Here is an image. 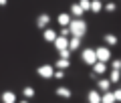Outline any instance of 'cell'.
I'll return each mask as SVG.
<instances>
[{
    "instance_id": "cell-29",
    "label": "cell",
    "mask_w": 121,
    "mask_h": 103,
    "mask_svg": "<svg viewBox=\"0 0 121 103\" xmlns=\"http://www.w3.org/2000/svg\"><path fill=\"white\" fill-rule=\"evenodd\" d=\"M8 4V0H0V6H6Z\"/></svg>"
},
{
    "instance_id": "cell-19",
    "label": "cell",
    "mask_w": 121,
    "mask_h": 103,
    "mask_svg": "<svg viewBox=\"0 0 121 103\" xmlns=\"http://www.w3.org/2000/svg\"><path fill=\"white\" fill-rule=\"evenodd\" d=\"M101 103H115V99H113V93H111V91L101 93Z\"/></svg>"
},
{
    "instance_id": "cell-20",
    "label": "cell",
    "mask_w": 121,
    "mask_h": 103,
    "mask_svg": "<svg viewBox=\"0 0 121 103\" xmlns=\"http://www.w3.org/2000/svg\"><path fill=\"white\" fill-rule=\"evenodd\" d=\"M107 73H109V83H111V85H115V83L117 81H119V71H107Z\"/></svg>"
},
{
    "instance_id": "cell-12",
    "label": "cell",
    "mask_w": 121,
    "mask_h": 103,
    "mask_svg": "<svg viewBox=\"0 0 121 103\" xmlns=\"http://www.w3.org/2000/svg\"><path fill=\"white\" fill-rule=\"evenodd\" d=\"M52 67H55L56 71H65V69L71 67V61H69V59H56V63L52 65Z\"/></svg>"
},
{
    "instance_id": "cell-9",
    "label": "cell",
    "mask_w": 121,
    "mask_h": 103,
    "mask_svg": "<svg viewBox=\"0 0 121 103\" xmlns=\"http://www.w3.org/2000/svg\"><path fill=\"white\" fill-rule=\"evenodd\" d=\"M0 101L2 103H16V93L14 91H4L0 95Z\"/></svg>"
},
{
    "instance_id": "cell-11",
    "label": "cell",
    "mask_w": 121,
    "mask_h": 103,
    "mask_svg": "<svg viewBox=\"0 0 121 103\" xmlns=\"http://www.w3.org/2000/svg\"><path fill=\"white\" fill-rule=\"evenodd\" d=\"M87 101L89 103H101V93L97 89H91L89 93H87Z\"/></svg>"
},
{
    "instance_id": "cell-7",
    "label": "cell",
    "mask_w": 121,
    "mask_h": 103,
    "mask_svg": "<svg viewBox=\"0 0 121 103\" xmlns=\"http://www.w3.org/2000/svg\"><path fill=\"white\" fill-rule=\"evenodd\" d=\"M97 91L99 93H105V91H111V83H109V79H97Z\"/></svg>"
},
{
    "instance_id": "cell-10",
    "label": "cell",
    "mask_w": 121,
    "mask_h": 103,
    "mask_svg": "<svg viewBox=\"0 0 121 103\" xmlns=\"http://www.w3.org/2000/svg\"><path fill=\"white\" fill-rule=\"evenodd\" d=\"M107 71H109L107 63H99V61H97V63L93 65V73H95V75H105Z\"/></svg>"
},
{
    "instance_id": "cell-18",
    "label": "cell",
    "mask_w": 121,
    "mask_h": 103,
    "mask_svg": "<svg viewBox=\"0 0 121 103\" xmlns=\"http://www.w3.org/2000/svg\"><path fill=\"white\" fill-rule=\"evenodd\" d=\"M91 12L93 14H99L101 10H103V2H101V0H91Z\"/></svg>"
},
{
    "instance_id": "cell-22",
    "label": "cell",
    "mask_w": 121,
    "mask_h": 103,
    "mask_svg": "<svg viewBox=\"0 0 121 103\" xmlns=\"http://www.w3.org/2000/svg\"><path fill=\"white\" fill-rule=\"evenodd\" d=\"M77 4L81 6V10H83V12H89V8H91V0H79Z\"/></svg>"
},
{
    "instance_id": "cell-27",
    "label": "cell",
    "mask_w": 121,
    "mask_h": 103,
    "mask_svg": "<svg viewBox=\"0 0 121 103\" xmlns=\"http://www.w3.org/2000/svg\"><path fill=\"white\" fill-rule=\"evenodd\" d=\"M59 36H65V39H69V36H71L69 28H67V26H63V28H60V34H59Z\"/></svg>"
},
{
    "instance_id": "cell-3",
    "label": "cell",
    "mask_w": 121,
    "mask_h": 103,
    "mask_svg": "<svg viewBox=\"0 0 121 103\" xmlns=\"http://www.w3.org/2000/svg\"><path fill=\"white\" fill-rule=\"evenodd\" d=\"M81 59H83V63L89 65V67H93V65L97 63V57H95V51H93V49H83Z\"/></svg>"
},
{
    "instance_id": "cell-13",
    "label": "cell",
    "mask_w": 121,
    "mask_h": 103,
    "mask_svg": "<svg viewBox=\"0 0 121 103\" xmlns=\"http://www.w3.org/2000/svg\"><path fill=\"white\" fill-rule=\"evenodd\" d=\"M69 14H71V18H83V10H81V6L79 4H71V10H69Z\"/></svg>"
},
{
    "instance_id": "cell-5",
    "label": "cell",
    "mask_w": 121,
    "mask_h": 103,
    "mask_svg": "<svg viewBox=\"0 0 121 103\" xmlns=\"http://www.w3.org/2000/svg\"><path fill=\"white\" fill-rule=\"evenodd\" d=\"M48 22H51V14H47V12L39 14V18H36V26H39L40 30L48 28Z\"/></svg>"
},
{
    "instance_id": "cell-26",
    "label": "cell",
    "mask_w": 121,
    "mask_h": 103,
    "mask_svg": "<svg viewBox=\"0 0 121 103\" xmlns=\"http://www.w3.org/2000/svg\"><path fill=\"white\" fill-rule=\"evenodd\" d=\"M111 93H113V99H115V103H119V101H121V89L117 87V89H113Z\"/></svg>"
},
{
    "instance_id": "cell-28",
    "label": "cell",
    "mask_w": 121,
    "mask_h": 103,
    "mask_svg": "<svg viewBox=\"0 0 121 103\" xmlns=\"http://www.w3.org/2000/svg\"><path fill=\"white\" fill-rule=\"evenodd\" d=\"M52 77H55V79H63V77H65V71H56V69H55Z\"/></svg>"
},
{
    "instance_id": "cell-24",
    "label": "cell",
    "mask_w": 121,
    "mask_h": 103,
    "mask_svg": "<svg viewBox=\"0 0 121 103\" xmlns=\"http://www.w3.org/2000/svg\"><path fill=\"white\" fill-rule=\"evenodd\" d=\"M71 55H73V53H71L69 49H63V51H59V59H71Z\"/></svg>"
},
{
    "instance_id": "cell-31",
    "label": "cell",
    "mask_w": 121,
    "mask_h": 103,
    "mask_svg": "<svg viewBox=\"0 0 121 103\" xmlns=\"http://www.w3.org/2000/svg\"><path fill=\"white\" fill-rule=\"evenodd\" d=\"M101 2H103V0H101Z\"/></svg>"
},
{
    "instance_id": "cell-25",
    "label": "cell",
    "mask_w": 121,
    "mask_h": 103,
    "mask_svg": "<svg viewBox=\"0 0 121 103\" xmlns=\"http://www.w3.org/2000/svg\"><path fill=\"white\" fill-rule=\"evenodd\" d=\"M121 69V61L119 59H113L111 61V69H109V71H119Z\"/></svg>"
},
{
    "instance_id": "cell-8",
    "label": "cell",
    "mask_w": 121,
    "mask_h": 103,
    "mask_svg": "<svg viewBox=\"0 0 121 103\" xmlns=\"http://www.w3.org/2000/svg\"><path fill=\"white\" fill-rule=\"evenodd\" d=\"M67 43H69V39H65V36H59V34H56V39L52 40V45H55L56 53L63 51V49H67Z\"/></svg>"
},
{
    "instance_id": "cell-4",
    "label": "cell",
    "mask_w": 121,
    "mask_h": 103,
    "mask_svg": "<svg viewBox=\"0 0 121 103\" xmlns=\"http://www.w3.org/2000/svg\"><path fill=\"white\" fill-rule=\"evenodd\" d=\"M52 73H55V67H52V65H40V67L36 69V75H39L40 79H51Z\"/></svg>"
},
{
    "instance_id": "cell-14",
    "label": "cell",
    "mask_w": 121,
    "mask_h": 103,
    "mask_svg": "<svg viewBox=\"0 0 121 103\" xmlns=\"http://www.w3.org/2000/svg\"><path fill=\"white\" fill-rule=\"evenodd\" d=\"M103 40H105V47H115V45H117V36L113 32H105Z\"/></svg>"
},
{
    "instance_id": "cell-17",
    "label": "cell",
    "mask_w": 121,
    "mask_h": 103,
    "mask_svg": "<svg viewBox=\"0 0 121 103\" xmlns=\"http://www.w3.org/2000/svg\"><path fill=\"white\" fill-rule=\"evenodd\" d=\"M43 39L47 40V43H52V40L56 39V30H52V28H44V30H43Z\"/></svg>"
},
{
    "instance_id": "cell-2",
    "label": "cell",
    "mask_w": 121,
    "mask_h": 103,
    "mask_svg": "<svg viewBox=\"0 0 121 103\" xmlns=\"http://www.w3.org/2000/svg\"><path fill=\"white\" fill-rule=\"evenodd\" d=\"M95 51V57H97V61L99 63H109L111 61V51H109V47H97V49H93Z\"/></svg>"
},
{
    "instance_id": "cell-30",
    "label": "cell",
    "mask_w": 121,
    "mask_h": 103,
    "mask_svg": "<svg viewBox=\"0 0 121 103\" xmlns=\"http://www.w3.org/2000/svg\"><path fill=\"white\" fill-rule=\"evenodd\" d=\"M16 103H28V99H22V101H16Z\"/></svg>"
},
{
    "instance_id": "cell-1",
    "label": "cell",
    "mask_w": 121,
    "mask_h": 103,
    "mask_svg": "<svg viewBox=\"0 0 121 103\" xmlns=\"http://www.w3.org/2000/svg\"><path fill=\"white\" fill-rule=\"evenodd\" d=\"M69 32H71V36H77V39H83L85 36V32H87V22L83 20V18H71V22H69Z\"/></svg>"
},
{
    "instance_id": "cell-15",
    "label": "cell",
    "mask_w": 121,
    "mask_h": 103,
    "mask_svg": "<svg viewBox=\"0 0 121 103\" xmlns=\"http://www.w3.org/2000/svg\"><path fill=\"white\" fill-rule=\"evenodd\" d=\"M56 22L60 24V28H63V26H69V22H71V14H69V12L59 14V16H56Z\"/></svg>"
},
{
    "instance_id": "cell-6",
    "label": "cell",
    "mask_w": 121,
    "mask_h": 103,
    "mask_svg": "<svg viewBox=\"0 0 121 103\" xmlns=\"http://www.w3.org/2000/svg\"><path fill=\"white\" fill-rule=\"evenodd\" d=\"M55 93H56V97H60V99H71L73 97V91H71L69 87H56Z\"/></svg>"
},
{
    "instance_id": "cell-23",
    "label": "cell",
    "mask_w": 121,
    "mask_h": 103,
    "mask_svg": "<svg viewBox=\"0 0 121 103\" xmlns=\"http://www.w3.org/2000/svg\"><path fill=\"white\" fill-rule=\"evenodd\" d=\"M103 10H105V12H115V10H117V4H115V2H107V4L103 6Z\"/></svg>"
},
{
    "instance_id": "cell-21",
    "label": "cell",
    "mask_w": 121,
    "mask_h": 103,
    "mask_svg": "<svg viewBox=\"0 0 121 103\" xmlns=\"http://www.w3.org/2000/svg\"><path fill=\"white\" fill-rule=\"evenodd\" d=\"M22 95H24V99H32L35 97V89L32 87H22Z\"/></svg>"
},
{
    "instance_id": "cell-16",
    "label": "cell",
    "mask_w": 121,
    "mask_h": 103,
    "mask_svg": "<svg viewBox=\"0 0 121 103\" xmlns=\"http://www.w3.org/2000/svg\"><path fill=\"white\" fill-rule=\"evenodd\" d=\"M79 47H81V39H77V36H71V39H69V43H67V49H69V51L73 53V51H77Z\"/></svg>"
}]
</instances>
